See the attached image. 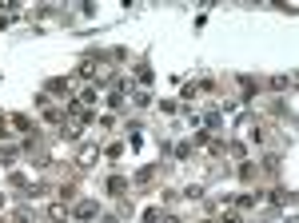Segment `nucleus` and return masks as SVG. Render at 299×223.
I'll list each match as a JSON object with an SVG mask.
<instances>
[{
    "label": "nucleus",
    "instance_id": "obj_1",
    "mask_svg": "<svg viewBox=\"0 0 299 223\" xmlns=\"http://www.w3.org/2000/svg\"><path fill=\"white\" fill-rule=\"evenodd\" d=\"M0 136H8V124H4V120H0Z\"/></svg>",
    "mask_w": 299,
    "mask_h": 223
}]
</instances>
